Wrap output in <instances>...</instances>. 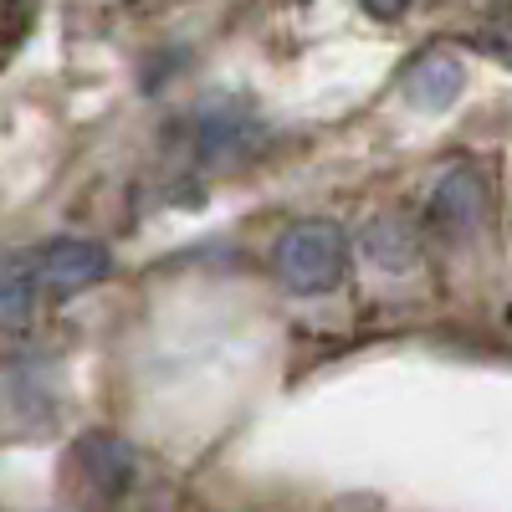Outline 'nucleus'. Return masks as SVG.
<instances>
[{
    "instance_id": "nucleus-1",
    "label": "nucleus",
    "mask_w": 512,
    "mask_h": 512,
    "mask_svg": "<svg viewBox=\"0 0 512 512\" xmlns=\"http://www.w3.org/2000/svg\"><path fill=\"white\" fill-rule=\"evenodd\" d=\"M272 277L297 297H323L349 277V241L333 221H297L272 241Z\"/></svg>"
},
{
    "instance_id": "nucleus-2",
    "label": "nucleus",
    "mask_w": 512,
    "mask_h": 512,
    "mask_svg": "<svg viewBox=\"0 0 512 512\" xmlns=\"http://www.w3.org/2000/svg\"><path fill=\"white\" fill-rule=\"evenodd\" d=\"M31 267H36V282L47 292V303H67V297L98 287L113 272V256H108V246H98L88 236H57L31 251Z\"/></svg>"
},
{
    "instance_id": "nucleus-3",
    "label": "nucleus",
    "mask_w": 512,
    "mask_h": 512,
    "mask_svg": "<svg viewBox=\"0 0 512 512\" xmlns=\"http://www.w3.org/2000/svg\"><path fill=\"white\" fill-rule=\"evenodd\" d=\"M72 466H77V477L88 482L93 492H103V497L128 492V487H134V477H139V456H134V446L118 441V436H108V431L82 436V441L72 446Z\"/></svg>"
},
{
    "instance_id": "nucleus-4",
    "label": "nucleus",
    "mask_w": 512,
    "mask_h": 512,
    "mask_svg": "<svg viewBox=\"0 0 512 512\" xmlns=\"http://www.w3.org/2000/svg\"><path fill=\"white\" fill-rule=\"evenodd\" d=\"M461 82H466L461 57H451V52H441V47H436V52H420V57L410 62V72H405V93H410L420 108L441 113V108H451V103H456Z\"/></svg>"
},
{
    "instance_id": "nucleus-5",
    "label": "nucleus",
    "mask_w": 512,
    "mask_h": 512,
    "mask_svg": "<svg viewBox=\"0 0 512 512\" xmlns=\"http://www.w3.org/2000/svg\"><path fill=\"white\" fill-rule=\"evenodd\" d=\"M41 303H47V292L36 282L31 256L26 262H0V333H21Z\"/></svg>"
}]
</instances>
